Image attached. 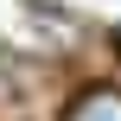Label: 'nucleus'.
Wrapping results in <instances>:
<instances>
[{
    "mask_svg": "<svg viewBox=\"0 0 121 121\" xmlns=\"http://www.w3.org/2000/svg\"><path fill=\"white\" fill-rule=\"evenodd\" d=\"M64 121H121V89H89Z\"/></svg>",
    "mask_w": 121,
    "mask_h": 121,
    "instance_id": "obj_1",
    "label": "nucleus"
}]
</instances>
